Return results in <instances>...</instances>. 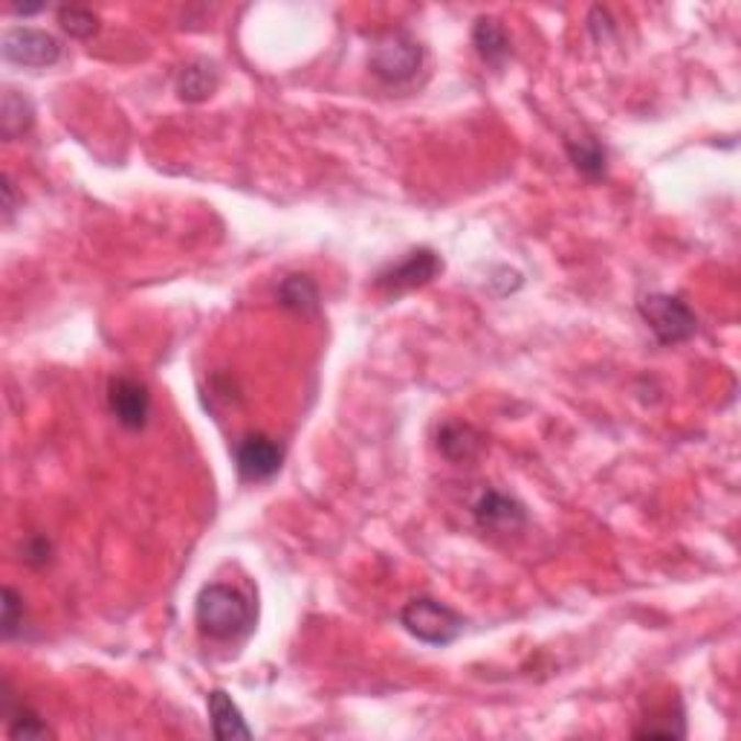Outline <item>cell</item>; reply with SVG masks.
<instances>
[{"label": "cell", "mask_w": 741, "mask_h": 741, "mask_svg": "<svg viewBox=\"0 0 741 741\" xmlns=\"http://www.w3.org/2000/svg\"><path fill=\"white\" fill-rule=\"evenodd\" d=\"M258 620V611L252 599L235 585L226 582H209L203 585L194 599V622L200 635L221 643H235L252 635Z\"/></svg>", "instance_id": "6da1fadb"}, {"label": "cell", "mask_w": 741, "mask_h": 741, "mask_svg": "<svg viewBox=\"0 0 741 741\" xmlns=\"http://www.w3.org/2000/svg\"><path fill=\"white\" fill-rule=\"evenodd\" d=\"M400 626L426 645H449L461 638L467 620L435 597H415L400 608Z\"/></svg>", "instance_id": "7a4b0ae2"}, {"label": "cell", "mask_w": 741, "mask_h": 741, "mask_svg": "<svg viewBox=\"0 0 741 741\" xmlns=\"http://www.w3.org/2000/svg\"><path fill=\"white\" fill-rule=\"evenodd\" d=\"M638 311L661 345L689 343L698 334V316L681 295L649 293L638 302Z\"/></svg>", "instance_id": "3957f363"}, {"label": "cell", "mask_w": 741, "mask_h": 741, "mask_svg": "<svg viewBox=\"0 0 741 741\" xmlns=\"http://www.w3.org/2000/svg\"><path fill=\"white\" fill-rule=\"evenodd\" d=\"M368 67L385 85L412 81L423 67L420 41H415L406 33H389L374 44L371 58H368Z\"/></svg>", "instance_id": "277c9868"}, {"label": "cell", "mask_w": 741, "mask_h": 741, "mask_svg": "<svg viewBox=\"0 0 741 741\" xmlns=\"http://www.w3.org/2000/svg\"><path fill=\"white\" fill-rule=\"evenodd\" d=\"M438 272H444V261H440L438 252L420 247L377 272L374 288L389 299H397V295H406L417 288H426L431 279H438Z\"/></svg>", "instance_id": "5b68a950"}, {"label": "cell", "mask_w": 741, "mask_h": 741, "mask_svg": "<svg viewBox=\"0 0 741 741\" xmlns=\"http://www.w3.org/2000/svg\"><path fill=\"white\" fill-rule=\"evenodd\" d=\"M3 58L9 65L26 67V70H47L58 65L61 58V44L56 35L33 30V26H12L3 35Z\"/></svg>", "instance_id": "8992f818"}, {"label": "cell", "mask_w": 741, "mask_h": 741, "mask_svg": "<svg viewBox=\"0 0 741 741\" xmlns=\"http://www.w3.org/2000/svg\"><path fill=\"white\" fill-rule=\"evenodd\" d=\"M281 463H284V447L263 431L244 435L235 444V467L244 481H252V484L270 481L272 475H279Z\"/></svg>", "instance_id": "52a82bcc"}, {"label": "cell", "mask_w": 741, "mask_h": 741, "mask_svg": "<svg viewBox=\"0 0 741 741\" xmlns=\"http://www.w3.org/2000/svg\"><path fill=\"white\" fill-rule=\"evenodd\" d=\"M472 518L486 534L510 536L527 525V507L502 490H484L472 504Z\"/></svg>", "instance_id": "ba28073f"}, {"label": "cell", "mask_w": 741, "mask_h": 741, "mask_svg": "<svg viewBox=\"0 0 741 741\" xmlns=\"http://www.w3.org/2000/svg\"><path fill=\"white\" fill-rule=\"evenodd\" d=\"M113 417L128 431H143L151 417V391L134 377H116L108 389Z\"/></svg>", "instance_id": "9c48e42d"}, {"label": "cell", "mask_w": 741, "mask_h": 741, "mask_svg": "<svg viewBox=\"0 0 741 741\" xmlns=\"http://www.w3.org/2000/svg\"><path fill=\"white\" fill-rule=\"evenodd\" d=\"M209 721H212V736L217 741L229 739H252V727L247 725V718L240 712V707L232 701V695L226 689H212L206 698Z\"/></svg>", "instance_id": "30bf717a"}, {"label": "cell", "mask_w": 741, "mask_h": 741, "mask_svg": "<svg viewBox=\"0 0 741 741\" xmlns=\"http://www.w3.org/2000/svg\"><path fill=\"white\" fill-rule=\"evenodd\" d=\"M221 85V72L206 58H194L183 70L177 72V97L189 104L206 102Z\"/></svg>", "instance_id": "8fae6325"}, {"label": "cell", "mask_w": 741, "mask_h": 741, "mask_svg": "<svg viewBox=\"0 0 741 741\" xmlns=\"http://www.w3.org/2000/svg\"><path fill=\"white\" fill-rule=\"evenodd\" d=\"M565 151L571 166H574L585 180H591V183L606 180L608 151L597 136H574V139H565Z\"/></svg>", "instance_id": "7c38bea8"}, {"label": "cell", "mask_w": 741, "mask_h": 741, "mask_svg": "<svg viewBox=\"0 0 741 741\" xmlns=\"http://www.w3.org/2000/svg\"><path fill=\"white\" fill-rule=\"evenodd\" d=\"M472 47L484 58L486 65L502 67L507 58H510V35L504 30V24L498 18L481 15L472 26Z\"/></svg>", "instance_id": "4fadbf2b"}, {"label": "cell", "mask_w": 741, "mask_h": 741, "mask_svg": "<svg viewBox=\"0 0 741 741\" xmlns=\"http://www.w3.org/2000/svg\"><path fill=\"white\" fill-rule=\"evenodd\" d=\"M35 125V104L33 99L18 93V90H3V102H0V136L7 143H15L26 136Z\"/></svg>", "instance_id": "5bb4252c"}, {"label": "cell", "mask_w": 741, "mask_h": 741, "mask_svg": "<svg viewBox=\"0 0 741 741\" xmlns=\"http://www.w3.org/2000/svg\"><path fill=\"white\" fill-rule=\"evenodd\" d=\"M481 447H484V440H481V435L472 429L470 423L449 420L438 429V449L447 461H472L481 452Z\"/></svg>", "instance_id": "9a60e30c"}, {"label": "cell", "mask_w": 741, "mask_h": 741, "mask_svg": "<svg viewBox=\"0 0 741 741\" xmlns=\"http://www.w3.org/2000/svg\"><path fill=\"white\" fill-rule=\"evenodd\" d=\"M279 304L288 307L293 313H316L319 311V288L311 276H302V272H293L288 279H281L279 284Z\"/></svg>", "instance_id": "2e32d148"}, {"label": "cell", "mask_w": 741, "mask_h": 741, "mask_svg": "<svg viewBox=\"0 0 741 741\" xmlns=\"http://www.w3.org/2000/svg\"><path fill=\"white\" fill-rule=\"evenodd\" d=\"M7 733L9 739L21 741V739H49L53 730H49L47 721H44L35 709H30L26 704L18 701V707L7 716Z\"/></svg>", "instance_id": "e0dca14e"}, {"label": "cell", "mask_w": 741, "mask_h": 741, "mask_svg": "<svg viewBox=\"0 0 741 741\" xmlns=\"http://www.w3.org/2000/svg\"><path fill=\"white\" fill-rule=\"evenodd\" d=\"M0 606H3V617H0V635H3V640H15L21 631H24V620H26V611H24V597L18 594L15 588H3V594H0Z\"/></svg>", "instance_id": "ac0fdd59"}, {"label": "cell", "mask_w": 741, "mask_h": 741, "mask_svg": "<svg viewBox=\"0 0 741 741\" xmlns=\"http://www.w3.org/2000/svg\"><path fill=\"white\" fill-rule=\"evenodd\" d=\"M58 24L72 38H90L99 33L97 12L85 7H58Z\"/></svg>", "instance_id": "d6986e66"}, {"label": "cell", "mask_w": 741, "mask_h": 741, "mask_svg": "<svg viewBox=\"0 0 741 741\" xmlns=\"http://www.w3.org/2000/svg\"><path fill=\"white\" fill-rule=\"evenodd\" d=\"M24 562L30 568H44L49 565V559H53V542H49L47 536H30L24 542Z\"/></svg>", "instance_id": "ffe728a7"}, {"label": "cell", "mask_w": 741, "mask_h": 741, "mask_svg": "<svg viewBox=\"0 0 741 741\" xmlns=\"http://www.w3.org/2000/svg\"><path fill=\"white\" fill-rule=\"evenodd\" d=\"M3 224H9L12 221V215L18 212V198H15V183H12V177L3 175Z\"/></svg>", "instance_id": "44dd1931"}, {"label": "cell", "mask_w": 741, "mask_h": 741, "mask_svg": "<svg viewBox=\"0 0 741 741\" xmlns=\"http://www.w3.org/2000/svg\"><path fill=\"white\" fill-rule=\"evenodd\" d=\"M9 12H15V15H38V12H44V7H21V3H12L9 7Z\"/></svg>", "instance_id": "7402d4cb"}]
</instances>
